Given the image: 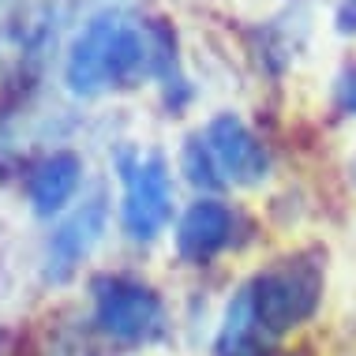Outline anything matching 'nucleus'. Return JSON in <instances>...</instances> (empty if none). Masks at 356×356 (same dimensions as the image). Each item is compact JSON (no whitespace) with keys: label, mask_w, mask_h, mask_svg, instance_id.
Wrapping results in <instances>:
<instances>
[{"label":"nucleus","mask_w":356,"mask_h":356,"mask_svg":"<svg viewBox=\"0 0 356 356\" xmlns=\"http://www.w3.org/2000/svg\"><path fill=\"white\" fill-rule=\"evenodd\" d=\"M248 293H252L255 319L266 338H277V334L300 326L304 319H312L323 300L319 252H296L277 259L270 270L255 274L248 282Z\"/></svg>","instance_id":"2"},{"label":"nucleus","mask_w":356,"mask_h":356,"mask_svg":"<svg viewBox=\"0 0 356 356\" xmlns=\"http://www.w3.org/2000/svg\"><path fill=\"white\" fill-rule=\"evenodd\" d=\"M338 109L356 113V64H353V68H345L341 79H338Z\"/></svg>","instance_id":"12"},{"label":"nucleus","mask_w":356,"mask_h":356,"mask_svg":"<svg viewBox=\"0 0 356 356\" xmlns=\"http://www.w3.org/2000/svg\"><path fill=\"white\" fill-rule=\"evenodd\" d=\"M117 169L124 180V207L120 221L124 233L136 244H150L154 236L165 229V221L172 214V177L161 154H139L120 150L117 154Z\"/></svg>","instance_id":"4"},{"label":"nucleus","mask_w":356,"mask_h":356,"mask_svg":"<svg viewBox=\"0 0 356 356\" xmlns=\"http://www.w3.org/2000/svg\"><path fill=\"white\" fill-rule=\"evenodd\" d=\"M203 139H207L210 154H214L218 172L225 184H263V177L270 172V154H266V147L233 113H221V117L210 120Z\"/></svg>","instance_id":"5"},{"label":"nucleus","mask_w":356,"mask_h":356,"mask_svg":"<svg viewBox=\"0 0 356 356\" xmlns=\"http://www.w3.org/2000/svg\"><path fill=\"white\" fill-rule=\"evenodd\" d=\"M147 34H150V75L165 86V105L172 113H180L191 98V86L184 68H180L177 31H172L169 19H147Z\"/></svg>","instance_id":"9"},{"label":"nucleus","mask_w":356,"mask_h":356,"mask_svg":"<svg viewBox=\"0 0 356 356\" xmlns=\"http://www.w3.org/2000/svg\"><path fill=\"white\" fill-rule=\"evenodd\" d=\"M83 180V161L79 154L72 150H56L49 158H42L31 172V180H26V191H31V203H34V214L49 218L56 214L68 199L75 195V188H79Z\"/></svg>","instance_id":"8"},{"label":"nucleus","mask_w":356,"mask_h":356,"mask_svg":"<svg viewBox=\"0 0 356 356\" xmlns=\"http://www.w3.org/2000/svg\"><path fill=\"white\" fill-rule=\"evenodd\" d=\"M233 233H236L233 210L225 203H218V199H199V203H191L184 210V218L177 225V252H180V259L203 266L221 248L233 244Z\"/></svg>","instance_id":"6"},{"label":"nucleus","mask_w":356,"mask_h":356,"mask_svg":"<svg viewBox=\"0 0 356 356\" xmlns=\"http://www.w3.org/2000/svg\"><path fill=\"white\" fill-rule=\"evenodd\" d=\"M214 356H266V334L255 319L248 285L229 300L225 323H221L218 341H214Z\"/></svg>","instance_id":"10"},{"label":"nucleus","mask_w":356,"mask_h":356,"mask_svg":"<svg viewBox=\"0 0 356 356\" xmlns=\"http://www.w3.org/2000/svg\"><path fill=\"white\" fill-rule=\"evenodd\" d=\"M184 172H188V180L195 188H221V184H225L203 136H191L188 139V147H184Z\"/></svg>","instance_id":"11"},{"label":"nucleus","mask_w":356,"mask_h":356,"mask_svg":"<svg viewBox=\"0 0 356 356\" xmlns=\"http://www.w3.org/2000/svg\"><path fill=\"white\" fill-rule=\"evenodd\" d=\"M338 31L356 34V0H345V4L338 8Z\"/></svg>","instance_id":"13"},{"label":"nucleus","mask_w":356,"mask_h":356,"mask_svg":"<svg viewBox=\"0 0 356 356\" xmlns=\"http://www.w3.org/2000/svg\"><path fill=\"white\" fill-rule=\"evenodd\" d=\"M94 323L105 338L120 345H150L165 334V304L150 285L124 274H98L90 282Z\"/></svg>","instance_id":"3"},{"label":"nucleus","mask_w":356,"mask_h":356,"mask_svg":"<svg viewBox=\"0 0 356 356\" xmlns=\"http://www.w3.org/2000/svg\"><path fill=\"white\" fill-rule=\"evenodd\" d=\"M102 233H105V195H94V199H86L68 221H60L53 240H49V277L53 282L72 277V270L83 263V255L98 244Z\"/></svg>","instance_id":"7"},{"label":"nucleus","mask_w":356,"mask_h":356,"mask_svg":"<svg viewBox=\"0 0 356 356\" xmlns=\"http://www.w3.org/2000/svg\"><path fill=\"white\" fill-rule=\"evenodd\" d=\"M139 75H150V34L147 23H136L124 12H102L79 31L68 49L64 79L79 98L128 86Z\"/></svg>","instance_id":"1"}]
</instances>
